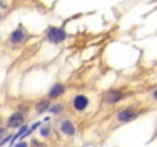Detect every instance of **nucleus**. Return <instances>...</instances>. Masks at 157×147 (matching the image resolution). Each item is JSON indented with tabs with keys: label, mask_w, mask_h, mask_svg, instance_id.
<instances>
[{
	"label": "nucleus",
	"mask_w": 157,
	"mask_h": 147,
	"mask_svg": "<svg viewBox=\"0 0 157 147\" xmlns=\"http://www.w3.org/2000/svg\"><path fill=\"white\" fill-rule=\"evenodd\" d=\"M44 34H46V40L52 45H61L69 39V34L63 28H58V26H49Z\"/></svg>",
	"instance_id": "f257e3e1"
},
{
	"label": "nucleus",
	"mask_w": 157,
	"mask_h": 147,
	"mask_svg": "<svg viewBox=\"0 0 157 147\" xmlns=\"http://www.w3.org/2000/svg\"><path fill=\"white\" fill-rule=\"evenodd\" d=\"M139 115H140V112H139L134 106H127V107H122V109L117 110L116 120H117V123H121V124H128V123L137 120Z\"/></svg>",
	"instance_id": "f03ea898"
},
{
	"label": "nucleus",
	"mask_w": 157,
	"mask_h": 147,
	"mask_svg": "<svg viewBox=\"0 0 157 147\" xmlns=\"http://www.w3.org/2000/svg\"><path fill=\"white\" fill-rule=\"evenodd\" d=\"M29 39V32L23 25H18L11 34H9V43L12 46H21L28 42Z\"/></svg>",
	"instance_id": "7ed1b4c3"
},
{
	"label": "nucleus",
	"mask_w": 157,
	"mask_h": 147,
	"mask_svg": "<svg viewBox=\"0 0 157 147\" xmlns=\"http://www.w3.org/2000/svg\"><path fill=\"white\" fill-rule=\"evenodd\" d=\"M104 103L108 104V106H116L119 103H122L125 98H127V94L119 91V89H108L104 94Z\"/></svg>",
	"instance_id": "20e7f679"
},
{
	"label": "nucleus",
	"mask_w": 157,
	"mask_h": 147,
	"mask_svg": "<svg viewBox=\"0 0 157 147\" xmlns=\"http://www.w3.org/2000/svg\"><path fill=\"white\" fill-rule=\"evenodd\" d=\"M89 106H90V98L87 97L86 94H76L75 97L72 98V107L78 113L86 112L89 109Z\"/></svg>",
	"instance_id": "39448f33"
},
{
	"label": "nucleus",
	"mask_w": 157,
	"mask_h": 147,
	"mask_svg": "<svg viewBox=\"0 0 157 147\" xmlns=\"http://www.w3.org/2000/svg\"><path fill=\"white\" fill-rule=\"evenodd\" d=\"M59 132L61 135L67 137V138H73L76 135V127H75V123L70 120V118H64L59 121Z\"/></svg>",
	"instance_id": "423d86ee"
},
{
	"label": "nucleus",
	"mask_w": 157,
	"mask_h": 147,
	"mask_svg": "<svg viewBox=\"0 0 157 147\" xmlns=\"http://www.w3.org/2000/svg\"><path fill=\"white\" fill-rule=\"evenodd\" d=\"M26 121V115H23L21 112H14L9 115V118L6 120V127L8 129H20Z\"/></svg>",
	"instance_id": "0eeeda50"
},
{
	"label": "nucleus",
	"mask_w": 157,
	"mask_h": 147,
	"mask_svg": "<svg viewBox=\"0 0 157 147\" xmlns=\"http://www.w3.org/2000/svg\"><path fill=\"white\" fill-rule=\"evenodd\" d=\"M66 91H67L66 84L56 81V83H53L52 86L49 88V91H48V98H49L51 101H58V98L63 97V95L66 94Z\"/></svg>",
	"instance_id": "6e6552de"
},
{
	"label": "nucleus",
	"mask_w": 157,
	"mask_h": 147,
	"mask_svg": "<svg viewBox=\"0 0 157 147\" xmlns=\"http://www.w3.org/2000/svg\"><path fill=\"white\" fill-rule=\"evenodd\" d=\"M51 104H52V101H51L49 98H41V100H38V101L35 103L34 110H35L37 115H44L46 112H49Z\"/></svg>",
	"instance_id": "1a4fd4ad"
},
{
	"label": "nucleus",
	"mask_w": 157,
	"mask_h": 147,
	"mask_svg": "<svg viewBox=\"0 0 157 147\" xmlns=\"http://www.w3.org/2000/svg\"><path fill=\"white\" fill-rule=\"evenodd\" d=\"M38 133H40L41 140H49L51 135H52V124L51 123H41V126L38 129Z\"/></svg>",
	"instance_id": "9d476101"
},
{
	"label": "nucleus",
	"mask_w": 157,
	"mask_h": 147,
	"mask_svg": "<svg viewBox=\"0 0 157 147\" xmlns=\"http://www.w3.org/2000/svg\"><path fill=\"white\" fill-rule=\"evenodd\" d=\"M64 110H66V104H64L63 101H52L51 109H49V113H51V115H55V116H58V115H61Z\"/></svg>",
	"instance_id": "9b49d317"
},
{
	"label": "nucleus",
	"mask_w": 157,
	"mask_h": 147,
	"mask_svg": "<svg viewBox=\"0 0 157 147\" xmlns=\"http://www.w3.org/2000/svg\"><path fill=\"white\" fill-rule=\"evenodd\" d=\"M29 146L31 147H48V143H46V141H43L41 138H40V140H38V138H32Z\"/></svg>",
	"instance_id": "f8f14e48"
},
{
	"label": "nucleus",
	"mask_w": 157,
	"mask_h": 147,
	"mask_svg": "<svg viewBox=\"0 0 157 147\" xmlns=\"http://www.w3.org/2000/svg\"><path fill=\"white\" fill-rule=\"evenodd\" d=\"M11 138H12V135H6V137H3L2 140H0V147H3L6 143L9 144V141H11Z\"/></svg>",
	"instance_id": "ddd939ff"
},
{
	"label": "nucleus",
	"mask_w": 157,
	"mask_h": 147,
	"mask_svg": "<svg viewBox=\"0 0 157 147\" xmlns=\"http://www.w3.org/2000/svg\"><path fill=\"white\" fill-rule=\"evenodd\" d=\"M12 147H29V143H26V141H17Z\"/></svg>",
	"instance_id": "4468645a"
},
{
	"label": "nucleus",
	"mask_w": 157,
	"mask_h": 147,
	"mask_svg": "<svg viewBox=\"0 0 157 147\" xmlns=\"http://www.w3.org/2000/svg\"><path fill=\"white\" fill-rule=\"evenodd\" d=\"M18 112H21L23 115H26V113L29 112V106H20V107H18Z\"/></svg>",
	"instance_id": "2eb2a0df"
},
{
	"label": "nucleus",
	"mask_w": 157,
	"mask_h": 147,
	"mask_svg": "<svg viewBox=\"0 0 157 147\" xmlns=\"http://www.w3.org/2000/svg\"><path fill=\"white\" fill-rule=\"evenodd\" d=\"M5 133H6V127H5V126H3V124L0 123V140H2V138L5 137Z\"/></svg>",
	"instance_id": "dca6fc26"
},
{
	"label": "nucleus",
	"mask_w": 157,
	"mask_h": 147,
	"mask_svg": "<svg viewBox=\"0 0 157 147\" xmlns=\"http://www.w3.org/2000/svg\"><path fill=\"white\" fill-rule=\"evenodd\" d=\"M153 100H154V101H157V88H156V91L153 92Z\"/></svg>",
	"instance_id": "f3484780"
},
{
	"label": "nucleus",
	"mask_w": 157,
	"mask_h": 147,
	"mask_svg": "<svg viewBox=\"0 0 157 147\" xmlns=\"http://www.w3.org/2000/svg\"><path fill=\"white\" fill-rule=\"evenodd\" d=\"M0 20H2V11H0Z\"/></svg>",
	"instance_id": "a211bd4d"
}]
</instances>
